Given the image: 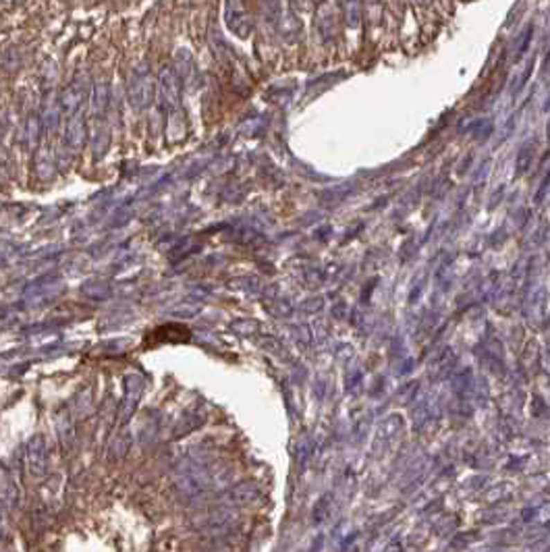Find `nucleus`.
I'll list each match as a JSON object with an SVG mask.
<instances>
[{"instance_id": "obj_1", "label": "nucleus", "mask_w": 550, "mask_h": 552, "mask_svg": "<svg viewBox=\"0 0 550 552\" xmlns=\"http://www.w3.org/2000/svg\"><path fill=\"white\" fill-rule=\"evenodd\" d=\"M235 522H237V513H233L229 507H218L210 513L197 515L193 522V528L204 536L216 538V536H224L235 526Z\"/></svg>"}, {"instance_id": "obj_2", "label": "nucleus", "mask_w": 550, "mask_h": 552, "mask_svg": "<svg viewBox=\"0 0 550 552\" xmlns=\"http://www.w3.org/2000/svg\"><path fill=\"white\" fill-rule=\"evenodd\" d=\"M256 497H258V490L251 484H239L227 495V501L233 505H245V503H251Z\"/></svg>"}, {"instance_id": "obj_3", "label": "nucleus", "mask_w": 550, "mask_h": 552, "mask_svg": "<svg viewBox=\"0 0 550 552\" xmlns=\"http://www.w3.org/2000/svg\"><path fill=\"white\" fill-rule=\"evenodd\" d=\"M8 536H10L8 517H6V513H2V511H0V544H2V542H6V540H8Z\"/></svg>"}]
</instances>
